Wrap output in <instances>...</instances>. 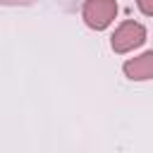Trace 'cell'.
Here are the masks:
<instances>
[{
    "instance_id": "6da1fadb",
    "label": "cell",
    "mask_w": 153,
    "mask_h": 153,
    "mask_svg": "<svg viewBox=\"0 0 153 153\" xmlns=\"http://www.w3.org/2000/svg\"><path fill=\"white\" fill-rule=\"evenodd\" d=\"M115 14H117V2L115 0H86L84 10H81V17H84L86 26H91L96 31H103L105 26H110Z\"/></svg>"
},
{
    "instance_id": "7a4b0ae2",
    "label": "cell",
    "mask_w": 153,
    "mask_h": 153,
    "mask_svg": "<svg viewBox=\"0 0 153 153\" xmlns=\"http://www.w3.org/2000/svg\"><path fill=\"white\" fill-rule=\"evenodd\" d=\"M143 41H146V29L139 22H122L115 29L110 43H112V50L122 55V53H129V50L143 45Z\"/></svg>"
},
{
    "instance_id": "3957f363",
    "label": "cell",
    "mask_w": 153,
    "mask_h": 153,
    "mask_svg": "<svg viewBox=\"0 0 153 153\" xmlns=\"http://www.w3.org/2000/svg\"><path fill=\"white\" fill-rule=\"evenodd\" d=\"M124 74L131 79V81H146V79H153V50L139 55V57H131L124 62Z\"/></svg>"
},
{
    "instance_id": "277c9868",
    "label": "cell",
    "mask_w": 153,
    "mask_h": 153,
    "mask_svg": "<svg viewBox=\"0 0 153 153\" xmlns=\"http://www.w3.org/2000/svg\"><path fill=\"white\" fill-rule=\"evenodd\" d=\"M136 5H139V10H141L143 14L153 17V0H136Z\"/></svg>"
},
{
    "instance_id": "5b68a950",
    "label": "cell",
    "mask_w": 153,
    "mask_h": 153,
    "mask_svg": "<svg viewBox=\"0 0 153 153\" xmlns=\"http://www.w3.org/2000/svg\"><path fill=\"white\" fill-rule=\"evenodd\" d=\"M36 0H2V5H31Z\"/></svg>"
}]
</instances>
